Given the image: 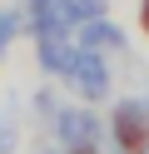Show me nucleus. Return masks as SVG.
<instances>
[{
    "label": "nucleus",
    "mask_w": 149,
    "mask_h": 154,
    "mask_svg": "<svg viewBox=\"0 0 149 154\" xmlns=\"http://www.w3.org/2000/svg\"><path fill=\"white\" fill-rule=\"evenodd\" d=\"M55 139H60V149H70V154H89L104 139V124H99V114L89 109V104H65L60 119H55Z\"/></svg>",
    "instance_id": "nucleus-1"
},
{
    "label": "nucleus",
    "mask_w": 149,
    "mask_h": 154,
    "mask_svg": "<svg viewBox=\"0 0 149 154\" xmlns=\"http://www.w3.org/2000/svg\"><path fill=\"white\" fill-rule=\"evenodd\" d=\"M10 149H15V124L0 119V154H10Z\"/></svg>",
    "instance_id": "nucleus-8"
},
{
    "label": "nucleus",
    "mask_w": 149,
    "mask_h": 154,
    "mask_svg": "<svg viewBox=\"0 0 149 154\" xmlns=\"http://www.w3.org/2000/svg\"><path fill=\"white\" fill-rule=\"evenodd\" d=\"M60 5L70 10V20H75V30H79L85 20H95V15H104V0H60Z\"/></svg>",
    "instance_id": "nucleus-6"
},
{
    "label": "nucleus",
    "mask_w": 149,
    "mask_h": 154,
    "mask_svg": "<svg viewBox=\"0 0 149 154\" xmlns=\"http://www.w3.org/2000/svg\"><path fill=\"white\" fill-rule=\"evenodd\" d=\"M75 55H79V40H70V35H40V70L45 75H65Z\"/></svg>",
    "instance_id": "nucleus-5"
},
{
    "label": "nucleus",
    "mask_w": 149,
    "mask_h": 154,
    "mask_svg": "<svg viewBox=\"0 0 149 154\" xmlns=\"http://www.w3.org/2000/svg\"><path fill=\"white\" fill-rule=\"evenodd\" d=\"M35 119H40V124H55V119H60V100H55L50 90L35 94Z\"/></svg>",
    "instance_id": "nucleus-7"
},
{
    "label": "nucleus",
    "mask_w": 149,
    "mask_h": 154,
    "mask_svg": "<svg viewBox=\"0 0 149 154\" xmlns=\"http://www.w3.org/2000/svg\"><path fill=\"white\" fill-rule=\"evenodd\" d=\"M79 45H85V50H99V55H124L129 50V45H124V30L109 25L104 15H95V20L79 25Z\"/></svg>",
    "instance_id": "nucleus-4"
},
{
    "label": "nucleus",
    "mask_w": 149,
    "mask_h": 154,
    "mask_svg": "<svg viewBox=\"0 0 149 154\" xmlns=\"http://www.w3.org/2000/svg\"><path fill=\"white\" fill-rule=\"evenodd\" d=\"M40 154H60V149H40Z\"/></svg>",
    "instance_id": "nucleus-9"
},
{
    "label": "nucleus",
    "mask_w": 149,
    "mask_h": 154,
    "mask_svg": "<svg viewBox=\"0 0 149 154\" xmlns=\"http://www.w3.org/2000/svg\"><path fill=\"white\" fill-rule=\"evenodd\" d=\"M119 154H124V149H119Z\"/></svg>",
    "instance_id": "nucleus-10"
},
{
    "label": "nucleus",
    "mask_w": 149,
    "mask_h": 154,
    "mask_svg": "<svg viewBox=\"0 0 149 154\" xmlns=\"http://www.w3.org/2000/svg\"><path fill=\"white\" fill-rule=\"evenodd\" d=\"M114 144L124 154H149V100L114 104Z\"/></svg>",
    "instance_id": "nucleus-3"
},
{
    "label": "nucleus",
    "mask_w": 149,
    "mask_h": 154,
    "mask_svg": "<svg viewBox=\"0 0 149 154\" xmlns=\"http://www.w3.org/2000/svg\"><path fill=\"white\" fill-rule=\"evenodd\" d=\"M65 85H70V90H75L85 104L109 100V65H104V55L79 45V55L70 60V70H65Z\"/></svg>",
    "instance_id": "nucleus-2"
}]
</instances>
